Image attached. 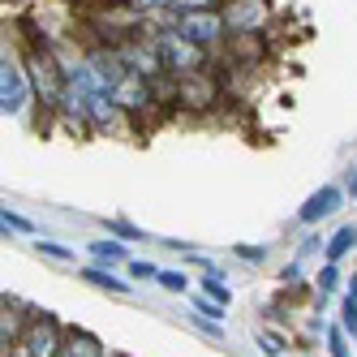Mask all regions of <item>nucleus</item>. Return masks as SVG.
Returning <instances> with one entry per match:
<instances>
[{
    "instance_id": "nucleus-1",
    "label": "nucleus",
    "mask_w": 357,
    "mask_h": 357,
    "mask_svg": "<svg viewBox=\"0 0 357 357\" xmlns=\"http://www.w3.org/2000/svg\"><path fill=\"white\" fill-rule=\"evenodd\" d=\"M26 73H31L35 95L43 99V108L47 112H61V104H65V69H61V56L52 52V47H31Z\"/></svg>"
},
{
    "instance_id": "nucleus-2",
    "label": "nucleus",
    "mask_w": 357,
    "mask_h": 357,
    "mask_svg": "<svg viewBox=\"0 0 357 357\" xmlns=\"http://www.w3.org/2000/svg\"><path fill=\"white\" fill-rule=\"evenodd\" d=\"M155 43H160V56H164V65H168V73L172 78H190V73H207V47L202 43H194V39H185L176 26H168V31H160L155 35Z\"/></svg>"
},
{
    "instance_id": "nucleus-3",
    "label": "nucleus",
    "mask_w": 357,
    "mask_h": 357,
    "mask_svg": "<svg viewBox=\"0 0 357 357\" xmlns=\"http://www.w3.org/2000/svg\"><path fill=\"white\" fill-rule=\"evenodd\" d=\"M61 344H65V327L52 314H35L9 357H61Z\"/></svg>"
},
{
    "instance_id": "nucleus-4",
    "label": "nucleus",
    "mask_w": 357,
    "mask_h": 357,
    "mask_svg": "<svg viewBox=\"0 0 357 357\" xmlns=\"http://www.w3.org/2000/svg\"><path fill=\"white\" fill-rule=\"evenodd\" d=\"M172 26L181 31L185 39L202 43V47H215L228 39V22L224 9H194V13H172Z\"/></svg>"
},
{
    "instance_id": "nucleus-5",
    "label": "nucleus",
    "mask_w": 357,
    "mask_h": 357,
    "mask_svg": "<svg viewBox=\"0 0 357 357\" xmlns=\"http://www.w3.org/2000/svg\"><path fill=\"white\" fill-rule=\"evenodd\" d=\"M26 95H31V73L5 56L0 61V108H5V116H17L26 108Z\"/></svg>"
},
{
    "instance_id": "nucleus-6",
    "label": "nucleus",
    "mask_w": 357,
    "mask_h": 357,
    "mask_svg": "<svg viewBox=\"0 0 357 357\" xmlns=\"http://www.w3.org/2000/svg\"><path fill=\"white\" fill-rule=\"evenodd\" d=\"M112 99H116V104H121V112H146L151 104H155V82H151V78H142V73H125V78L112 86Z\"/></svg>"
},
{
    "instance_id": "nucleus-7",
    "label": "nucleus",
    "mask_w": 357,
    "mask_h": 357,
    "mask_svg": "<svg viewBox=\"0 0 357 357\" xmlns=\"http://www.w3.org/2000/svg\"><path fill=\"white\" fill-rule=\"evenodd\" d=\"M176 99H181L185 108L215 104V78H211V69L207 73H190V78H176Z\"/></svg>"
},
{
    "instance_id": "nucleus-8",
    "label": "nucleus",
    "mask_w": 357,
    "mask_h": 357,
    "mask_svg": "<svg viewBox=\"0 0 357 357\" xmlns=\"http://www.w3.org/2000/svg\"><path fill=\"white\" fill-rule=\"evenodd\" d=\"M340 198H344V194H340L336 185H323V190H314L310 198H305V207L297 211V215H301V224H319L323 215H331V211L340 207Z\"/></svg>"
},
{
    "instance_id": "nucleus-9",
    "label": "nucleus",
    "mask_w": 357,
    "mask_h": 357,
    "mask_svg": "<svg viewBox=\"0 0 357 357\" xmlns=\"http://www.w3.org/2000/svg\"><path fill=\"white\" fill-rule=\"evenodd\" d=\"M61 357H104V344H99V336H91L82 327H65Z\"/></svg>"
},
{
    "instance_id": "nucleus-10",
    "label": "nucleus",
    "mask_w": 357,
    "mask_h": 357,
    "mask_svg": "<svg viewBox=\"0 0 357 357\" xmlns=\"http://www.w3.org/2000/svg\"><path fill=\"white\" fill-rule=\"evenodd\" d=\"M224 22L228 35H245L250 22H259V0H224Z\"/></svg>"
},
{
    "instance_id": "nucleus-11",
    "label": "nucleus",
    "mask_w": 357,
    "mask_h": 357,
    "mask_svg": "<svg viewBox=\"0 0 357 357\" xmlns=\"http://www.w3.org/2000/svg\"><path fill=\"white\" fill-rule=\"evenodd\" d=\"M86 284H95V289H108V293H130V284H125L121 275H112V271H104V267H82L78 271Z\"/></svg>"
},
{
    "instance_id": "nucleus-12",
    "label": "nucleus",
    "mask_w": 357,
    "mask_h": 357,
    "mask_svg": "<svg viewBox=\"0 0 357 357\" xmlns=\"http://www.w3.org/2000/svg\"><path fill=\"white\" fill-rule=\"evenodd\" d=\"M353 245H357V228H353V224H344L340 233H336V237L327 241V263H336V259H344V254H349Z\"/></svg>"
},
{
    "instance_id": "nucleus-13",
    "label": "nucleus",
    "mask_w": 357,
    "mask_h": 357,
    "mask_svg": "<svg viewBox=\"0 0 357 357\" xmlns=\"http://www.w3.org/2000/svg\"><path fill=\"white\" fill-rule=\"evenodd\" d=\"M121 5H130L142 22L146 17H160V13H172V0H121Z\"/></svg>"
},
{
    "instance_id": "nucleus-14",
    "label": "nucleus",
    "mask_w": 357,
    "mask_h": 357,
    "mask_svg": "<svg viewBox=\"0 0 357 357\" xmlns=\"http://www.w3.org/2000/svg\"><path fill=\"white\" fill-rule=\"evenodd\" d=\"M91 254L99 263H125V245L121 241H91Z\"/></svg>"
},
{
    "instance_id": "nucleus-15",
    "label": "nucleus",
    "mask_w": 357,
    "mask_h": 357,
    "mask_svg": "<svg viewBox=\"0 0 357 357\" xmlns=\"http://www.w3.org/2000/svg\"><path fill=\"white\" fill-rule=\"evenodd\" d=\"M202 293H207L211 301H220V305H228V301H233V293L224 289V280H220V271H207V275H202Z\"/></svg>"
},
{
    "instance_id": "nucleus-16",
    "label": "nucleus",
    "mask_w": 357,
    "mask_h": 357,
    "mask_svg": "<svg viewBox=\"0 0 357 357\" xmlns=\"http://www.w3.org/2000/svg\"><path fill=\"white\" fill-rule=\"evenodd\" d=\"M160 284H164V289H172V293H185V289H190V280H185V271L168 267V271H160Z\"/></svg>"
},
{
    "instance_id": "nucleus-17",
    "label": "nucleus",
    "mask_w": 357,
    "mask_h": 357,
    "mask_svg": "<svg viewBox=\"0 0 357 357\" xmlns=\"http://www.w3.org/2000/svg\"><path fill=\"white\" fill-rule=\"evenodd\" d=\"M194 9H224V0H172V13H194Z\"/></svg>"
},
{
    "instance_id": "nucleus-18",
    "label": "nucleus",
    "mask_w": 357,
    "mask_h": 357,
    "mask_svg": "<svg viewBox=\"0 0 357 357\" xmlns=\"http://www.w3.org/2000/svg\"><path fill=\"white\" fill-rule=\"evenodd\" d=\"M194 310H198L202 319H215V323L224 319V305H220V301H211V297H202V301H194Z\"/></svg>"
},
{
    "instance_id": "nucleus-19",
    "label": "nucleus",
    "mask_w": 357,
    "mask_h": 357,
    "mask_svg": "<svg viewBox=\"0 0 357 357\" xmlns=\"http://www.w3.org/2000/svg\"><path fill=\"white\" fill-rule=\"evenodd\" d=\"M336 284H340V271H336V263H327V267L319 271V289H323V293H331Z\"/></svg>"
},
{
    "instance_id": "nucleus-20",
    "label": "nucleus",
    "mask_w": 357,
    "mask_h": 357,
    "mask_svg": "<svg viewBox=\"0 0 357 357\" xmlns=\"http://www.w3.org/2000/svg\"><path fill=\"white\" fill-rule=\"evenodd\" d=\"M108 228H112V237H125V241H138V237H142L138 228H134V224H125V220H108Z\"/></svg>"
},
{
    "instance_id": "nucleus-21",
    "label": "nucleus",
    "mask_w": 357,
    "mask_h": 357,
    "mask_svg": "<svg viewBox=\"0 0 357 357\" xmlns=\"http://www.w3.org/2000/svg\"><path fill=\"white\" fill-rule=\"evenodd\" d=\"M35 245H39V254H47V259H61V263L73 259V254H69L65 245H56V241H35Z\"/></svg>"
},
{
    "instance_id": "nucleus-22",
    "label": "nucleus",
    "mask_w": 357,
    "mask_h": 357,
    "mask_svg": "<svg viewBox=\"0 0 357 357\" xmlns=\"http://www.w3.org/2000/svg\"><path fill=\"white\" fill-rule=\"evenodd\" d=\"M327 344H331V357H349V349H344V331H340V327L327 331Z\"/></svg>"
},
{
    "instance_id": "nucleus-23",
    "label": "nucleus",
    "mask_w": 357,
    "mask_h": 357,
    "mask_svg": "<svg viewBox=\"0 0 357 357\" xmlns=\"http://www.w3.org/2000/svg\"><path fill=\"white\" fill-rule=\"evenodd\" d=\"M130 275H138V280H160V267H151V263H130Z\"/></svg>"
},
{
    "instance_id": "nucleus-24",
    "label": "nucleus",
    "mask_w": 357,
    "mask_h": 357,
    "mask_svg": "<svg viewBox=\"0 0 357 357\" xmlns=\"http://www.w3.org/2000/svg\"><path fill=\"white\" fill-rule=\"evenodd\" d=\"M0 220H5V228H17V233H31V220H22V215H13L9 207H5V215H0Z\"/></svg>"
},
{
    "instance_id": "nucleus-25",
    "label": "nucleus",
    "mask_w": 357,
    "mask_h": 357,
    "mask_svg": "<svg viewBox=\"0 0 357 357\" xmlns=\"http://www.w3.org/2000/svg\"><path fill=\"white\" fill-rule=\"evenodd\" d=\"M344 327L357 331V297H344Z\"/></svg>"
},
{
    "instance_id": "nucleus-26",
    "label": "nucleus",
    "mask_w": 357,
    "mask_h": 357,
    "mask_svg": "<svg viewBox=\"0 0 357 357\" xmlns=\"http://www.w3.org/2000/svg\"><path fill=\"white\" fill-rule=\"evenodd\" d=\"M237 254H241V259H250V263H259V259H263V250H259V245H237Z\"/></svg>"
},
{
    "instance_id": "nucleus-27",
    "label": "nucleus",
    "mask_w": 357,
    "mask_h": 357,
    "mask_svg": "<svg viewBox=\"0 0 357 357\" xmlns=\"http://www.w3.org/2000/svg\"><path fill=\"white\" fill-rule=\"evenodd\" d=\"M263 349H267V353L275 357V353H280V349H284V344H280V336H271V331H267V336H263Z\"/></svg>"
},
{
    "instance_id": "nucleus-28",
    "label": "nucleus",
    "mask_w": 357,
    "mask_h": 357,
    "mask_svg": "<svg viewBox=\"0 0 357 357\" xmlns=\"http://www.w3.org/2000/svg\"><path fill=\"white\" fill-rule=\"evenodd\" d=\"M349 297H357V280H353V284H349Z\"/></svg>"
},
{
    "instance_id": "nucleus-29",
    "label": "nucleus",
    "mask_w": 357,
    "mask_h": 357,
    "mask_svg": "<svg viewBox=\"0 0 357 357\" xmlns=\"http://www.w3.org/2000/svg\"><path fill=\"white\" fill-rule=\"evenodd\" d=\"M353 198H357V176H353Z\"/></svg>"
},
{
    "instance_id": "nucleus-30",
    "label": "nucleus",
    "mask_w": 357,
    "mask_h": 357,
    "mask_svg": "<svg viewBox=\"0 0 357 357\" xmlns=\"http://www.w3.org/2000/svg\"><path fill=\"white\" fill-rule=\"evenodd\" d=\"M353 336H357V331H353Z\"/></svg>"
}]
</instances>
